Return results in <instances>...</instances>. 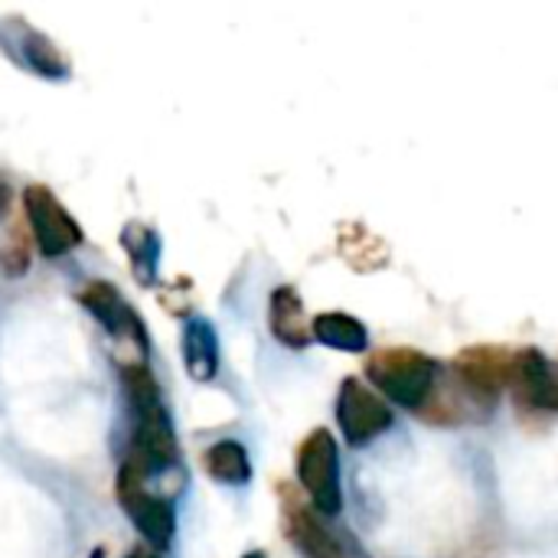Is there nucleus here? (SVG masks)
<instances>
[{
    "mask_svg": "<svg viewBox=\"0 0 558 558\" xmlns=\"http://www.w3.org/2000/svg\"><path fill=\"white\" fill-rule=\"evenodd\" d=\"M242 558H268V556H265L262 549H252V553H245V556H242Z\"/></svg>",
    "mask_w": 558,
    "mask_h": 558,
    "instance_id": "nucleus-21",
    "label": "nucleus"
},
{
    "mask_svg": "<svg viewBox=\"0 0 558 558\" xmlns=\"http://www.w3.org/2000/svg\"><path fill=\"white\" fill-rule=\"evenodd\" d=\"M438 363L412 347H386L376 350L366 360V379L373 383V392L386 396L389 402L418 412L428 399V389L435 383Z\"/></svg>",
    "mask_w": 558,
    "mask_h": 558,
    "instance_id": "nucleus-3",
    "label": "nucleus"
},
{
    "mask_svg": "<svg viewBox=\"0 0 558 558\" xmlns=\"http://www.w3.org/2000/svg\"><path fill=\"white\" fill-rule=\"evenodd\" d=\"M396 415L383 396H376L363 379H343L337 396V425L350 448H366L392 428Z\"/></svg>",
    "mask_w": 558,
    "mask_h": 558,
    "instance_id": "nucleus-7",
    "label": "nucleus"
},
{
    "mask_svg": "<svg viewBox=\"0 0 558 558\" xmlns=\"http://www.w3.org/2000/svg\"><path fill=\"white\" fill-rule=\"evenodd\" d=\"M418 415H422V422H428V425H445V428H451V425H464V422H484L490 412L481 409V405L461 389V383L451 376V369H441V366H438L435 383H432L428 399L422 402Z\"/></svg>",
    "mask_w": 558,
    "mask_h": 558,
    "instance_id": "nucleus-11",
    "label": "nucleus"
},
{
    "mask_svg": "<svg viewBox=\"0 0 558 558\" xmlns=\"http://www.w3.org/2000/svg\"><path fill=\"white\" fill-rule=\"evenodd\" d=\"M311 340L340 350V353H366L369 350V330L363 320L343 311H327L311 320Z\"/></svg>",
    "mask_w": 558,
    "mask_h": 558,
    "instance_id": "nucleus-15",
    "label": "nucleus"
},
{
    "mask_svg": "<svg viewBox=\"0 0 558 558\" xmlns=\"http://www.w3.org/2000/svg\"><path fill=\"white\" fill-rule=\"evenodd\" d=\"M298 481L311 497V510L324 520L343 513V484H340V451L327 428H314L298 448Z\"/></svg>",
    "mask_w": 558,
    "mask_h": 558,
    "instance_id": "nucleus-4",
    "label": "nucleus"
},
{
    "mask_svg": "<svg viewBox=\"0 0 558 558\" xmlns=\"http://www.w3.org/2000/svg\"><path fill=\"white\" fill-rule=\"evenodd\" d=\"M20 56H23V62L33 72H39L46 78H65L69 75V62H65L62 49L49 36H43V33L26 29L23 39H20Z\"/></svg>",
    "mask_w": 558,
    "mask_h": 558,
    "instance_id": "nucleus-17",
    "label": "nucleus"
},
{
    "mask_svg": "<svg viewBox=\"0 0 558 558\" xmlns=\"http://www.w3.org/2000/svg\"><path fill=\"white\" fill-rule=\"evenodd\" d=\"M183 363L193 383H213L219 373V337L206 317H190L183 327Z\"/></svg>",
    "mask_w": 558,
    "mask_h": 558,
    "instance_id": "nucleus-13",
    "label": "nucleus"
},
{
    "mask_svg": "<svg viewBox=\"0 0 558 558\" xmlns=\"http://www.w3.org/2000/svg\"><path fill=\"white\" fill-rule=\"evenodd\" d=\"M23 213H26L36 252L43 258H62V255L75 252L85 242L82 226L59 203V196L43 183H29L23 190Z\"/></svg>",
    "mask_w": 558,
    "mask_h": 558,
    "instance_id": "nucleus-5",
    "label": "nucleus"
},
{
    "mask_svg": "<svg viewBox=\"0 0 558 558\" xmlns=\"http://www.w3.org/2000/svg\"><path fill=\"white\" fill-rule=\"evenodd\" d=\"M124 558H163V556H157V553H150V549H134V553H128Z\"/></svg>",
    "mask_w": 558,
    "mask_h": 558,
    "instance_id": "nucleus-20",
    "label": "nucleus"
},
{
    "mask_svg": "<svg viewBox=\"0 0 558 558\" xmlns=\"http://www.w3.org/2000/svg\"><path fill=\"white\" fill-rule=\"evenodd\" d=\"M203 468L216 484H226V487H245L252 481L248 451L235 438H222V441L209 445L206 454H203Z\"/></svg>",
    "mask_w": 558,
    "mask_h": 558,
    "instance_id": "nucleus-16",
    "label": "nucleus"
},
{
    "mask_svg": "<svg viewBox=\"0 0 558 558\" xmlns=\"http://www.w3.org/2000/svg\"><path fill=\"white\" fill-rule=\"evenodd\" d=\"M121 248H124L128 258H131V275H134V281H137L141 288H154V284H157V271H160V235H157L150 226L131 219V222H124V229H121Z\"/></svg>",
    "mask_w": 558,
    "mask_h": 558,
    "instance_id": "nucleus-14",
    "label": "nucleus"
},
{
    "mask_svg": "<svg viewBox=\"0 0 558 558\" xmlns=\"http://www.w3.org/2000/svg\"><path fill=\"white\" fill-rule=\"evenodd\" d=\"M121 386L131 409V448L118 474L134 477L147 487L150 481L180 468V445L154 373L144 363H124Z\"/></svg>",
    "mask_w": 558,
    "mask_h": 558,
    "instance_id": "nucleus-1",
    "label": "nucleus"
},
{
    "mask_svg": "<svg viewBox=\"0 0 558 558\" xmlns=\"http://www.w3.org/2000/svg\"><path fill=\"white\" fill-rule=\"evenodd\" d=\"M78 304L92 314V320H98L105 327L108 337L114 340H128L137 353H141V363L147 360V324L141 320V314L124 301V294L111 284V281H85L78 288Z\"/></svg>",
    "mask_w": 558,
    "mask_h": 558,
    "instance_id": "nucleus-8",
    "label": "nucleus"
},
{
    "mask_svg": "<svg viewBox=\"0 0 558 558\" xmlns=\"http://www.w3.org/2000/svg\"><path fill=\"white\" fill-rule=\"evenodd\" d=\"M7 209H10V186L0 180V219L7 216Z\"/></svg>",
    "mask_w": 558,
    "mask_h": 558,
    "instance_id": "nucleus-19",
    "label": "nucleus"
},
{
    "mask_svg": "<svg viewBox=\"0 0 558 558\" xmlns=\"http://www.w3.org/2000/svg\"><path fill=\"white\" fill-rule=\"evenodd\" d=\"M29 271V242L23 239L20 229L7 232V239L0 242V275L7 278H20Z\"/></svg>",
    "mask_w": 558,
    "mask_h": 558,
    "instance_id": "nucleus-18",
    "label": "nucleus"
},
{
    "mask_svg": "<svg viewBox=\"0 0 558 558\" xmlns=\"http://www.w3.org/2000/svg\"><path fill=\"white\" fill-rule=\"evenodd\" d=\"M268 327L278 343L291 350H304L311 343V324L304 317V301L291 284H281L268 298Z\"/></svg>",
    "mask_w": 558,
    "mask_h": 558,
    "instance_id": "nucleus-12",
    "label": "nucleus"
},
{
    "mask_svg": "<svg viewBox=\"0 0 558 558\" xmlns=\"http://www.w3.org/2000/svg\"><path fill=\"white\" fill-rule=\"evenodd\" d=\"M278 497H281V530L288 536V543L304 558H369L363 553V546L356 543V536L350 530L333 526L330 520L317 517L311 510V504H304L298 497V490L281 481L278 484Z\"/></svg>",
    "mask_w": 558,
    "mask_h": 558,
    "instance_id": "nucleus-2",
    "label": "nucleus"
},
{
    "mask_svg": "<svg viewBox=\"0 0 558 558\" xmlns=\"http://www.w3.org/2000/svg\"><path fill=\"white\" fill-rule=\"evenodd\" d=\"M510 356L513 353L497 343H477L454 356L451 376L481 409L494 412L510 383Z\"/></svg>",
    "mask_w": 558,
    "mask_h": 558,
    "instance_id": "nucleus-6",
    "label": "nucleus"
},
{
    "mask_svg": "<svg viewBox=\"0 0 558 558\" xmlns=\"http://www.w3.org/2000/svg\"><path fill=\"white\" fill-rule=\"evenodd\" d=\"M507 389H513V399L523 412L533 415H556L558 409V386L553 363L543 350L536 347H523L510 356V383Z\"/></svg>",
    "mask_w": 558,
    "mask_h": 558,
    "instance_id": "nucleus-10",
    "label": "nucleus"
},
{
    "mask_svg": "<svg viewBox=\"0 0 558 558\" xmlns=\"http://www.w3.org/2000/svg\"><path fill=\"white\" fill-rule=\"evenodd\" d=\"M118 504L134 523V530L147 539L150 553L160 556L163 549H170L173 533H177V513L167 497L150 494L141 481L118 474Z\"/></svg>",
    "mask_w": 558,
    "mask_h": 558,
    "instance_id": "nucleus-9",
    "label": "nucleus"
}]
</instances>
